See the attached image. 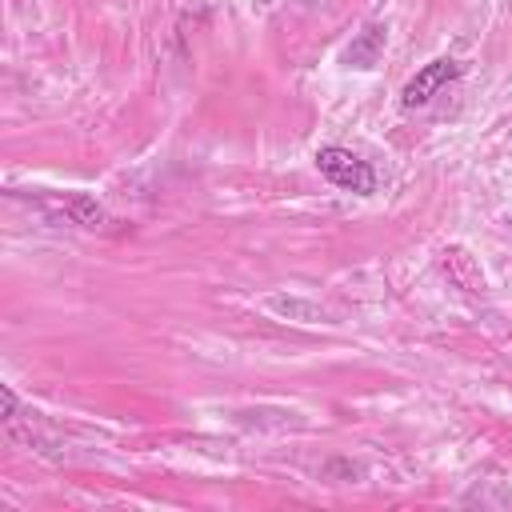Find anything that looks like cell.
Segmentation results:
<instances>
[{"label":"cell","instance_id":"7a4b0ae2","mask_svg":"<svg viewBox=\"0 0 512 512\" xmlns=\"http://www.w3.org/2000/svg\"><path fill=\"white\" fill-rule=\"evenodd\" d=\"M464 72V64H456V60H432V64H424L408 84H404V92H400V104L412 112V108H424L448 80H456Z\"/></svg>","mask_w":512,"mask_h":512},{"label":"cell","instance_id":"277c9868","mask_svg":"<svg viewBox=\"0 0 512 512\" xmlns=\"http://www.w3.org/2000/svg\"><path fill=\"white\" fill-rule=\"evenodd\" d=\"M380 44H384V32H380V28H364L360 44L348 48V60H352L356 68H368V64L376 60V48H380Z\"/></svg>","mask_w":512,"mask_h":512},{"label":"cell","instance_id":"3957f363","mask_svg":"<svg viewBox=\"0 0 512 512\" xmlns=\"http://www.w3.org/2000/svg\"><path fill=\"white\" fill-rule=\"evenodd\" d=\"M444 264H452V268H456V280H460L468 292L484 288V276H480V272H472V260H468V252H464V248H448V252H444Z\"/></svg>","mask_w":512,"mask_h":512},{"label":"cell","instance_id":"6da1fadb","mask_svg":"<svg viewBox=\"0 0 512 512\" xmlns=\"http://www.w3.org/2000/svg\"><path fill=\"white\" fill-rule=\"evenodd\" d=\"M316 168L328 184L344 188V192H356V196H372L376 192V172L368 160H360L352 148H340V144H324L316 152Z\"/></svg>","mask_w":512,"mask_h":512},{"label":"cell","instance_id":"5b68a950","mask_svg":"<svg viewBox=\"0 0 512 512\" xmlns=\"http://www.w3.org/2000/svg\"><path fill=\"white\" fill-rule=\"evenodd\" d=\"M0 400H4V420H12V416H16V396H12V388H8V384L0 388Z\"/></svg>","mask_w":512,"mask_h":512}]
</instances>
